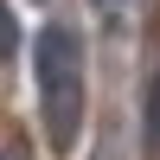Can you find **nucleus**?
<instances>
[{
    "instance_id": "obj_5",
    "label": "nucleus",
    "mask_w": 160,
    "mask_h": 160,
    "mask_svg": "<svg viewBox=\"0 0 160 160\" xmlns=\"http://www.w3.org/2000/svg\"><path fill=\"white\" fill-rule=\"evenodd\" d=\"M7 160H26V154H19V148H7Z\"/></svg>"
},
{
    "instance_id": "obj_3",
    "label": "nucleus",
    "mask_w": 160,
    "mask_h": 160,
    "mask_svg": "<svg viewBox=\"0 0 160 160\" xmlns=\"http://www.w3.org/2000/svg\"><path fill=\"white\" fill-rule=\"evenodd\" d=\"M13 45H19V26H13V13H0V51L13 58Z\"/></svg>"
},
{
    "instance_id": "obj_1",
    "label": "nucleus",
    "mask_w": 160,
    "mask_h": 160,
    "mask_svg": "<svg viewBox=\"0 0 160 160\" xmlns=\"http://www.w3.org/2000/svg\"><path fill=\"white\" fill-rule=\"evenodd\" d=\"M32 77H38V102H45V135L51 148H71L83 128V45L71 26H45L32 45Z\"/></svg>"
},
{
    "instance_id": "obj_2",
    "label": "nucleus",
    "mask_w": 160,
    "mask_h": 160,
    "mask_svg": "<svg viewBox=\"0 0 160 160\" xmlns=\"http://www.w3.org/2000/svg\"><path fill=\"white\" fill-rule=\"evenodd\" d=\"M148 141H154V148H160V83L148 90Z\"/></svg>"
},
{
    "instance_id": "obj_4",
    "label": "nucleus",
    "mask_w": 160,
    "mask_h": 160,
    "mask_svg": "<svg viewBox=\"0 0 160 160\" xmlns=\"http://www.w3.org/2000/svg\"><path fill=\"white\" fill-rule=\"evenodd\" d=\"M96 13H122V0H96Z\"/></svg>"
}]
</instances>
